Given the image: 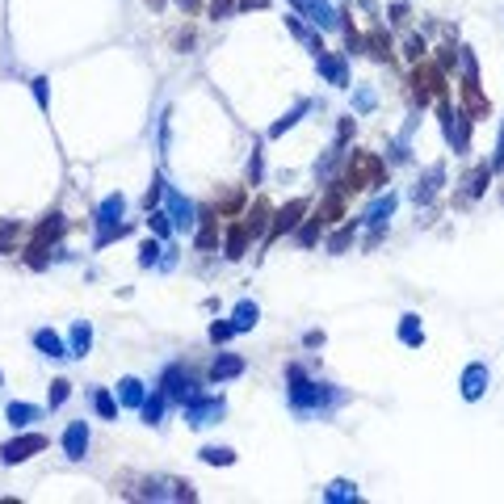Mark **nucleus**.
Segmentation results:
<instances>
[{"mask_svg":"<svg viewBox=\"0 0 504 504\" xmlns=\"http://www.w3.org/2000/svg\"><path fill=\"white\" fill-rule=\"evenodd\" d=\"M160 391H164L168 400H177V404H189L193 395H202V391H198V382H193V378H189L181 366H168V370H164V378H160Z\"/></svg>","mask_w":504,"mask_h":504,"instance_id":"nucleus-6","label":"nucleus"},{"mask_svg":"<svg viewBox=\"0 0 504 504\" xmlns=\"http://www.w3.org/2000/svg\"><path fill=\"white\" fill-rule=\"evenodd\" d=\"M235 374H244V358H235V353H219L215 358V366H210V382H227Z\"/></svg>","mask_w":504,"mask_h":504,"instance_id":"nucleus-12","label":"nucleus"},{"mask_svg":"<svg viewBox=\"0 0 504 504\" xmlns=\"http://www.w3.org/2000/svg\"><path fill=\"white\" fill-rule=\"evenodd\" d=\"M316 63H320V76H328V85H336V89H345V85H349V68H345V59H341V55H328V50H320V55H316Z\"/></svg>","mask_w":504,"mask_h":504,"instance_id":"nucleus-10","label":"nucleus"},{"mask_svg":"<svg viewBox=\"0 0 504 504\" xmlns=\"http://www.w3.org/2000/svg\"><path fill=\"white\" fill-rule=\"evenodd\" d=\"M483 181H488V164H483V168H475V173L466 177V198H475V193L483 189Z\"/></svg>","mask_w":504,"mask_h":504,"instance_id":"nucleus-33","label":"nucleus"},{"mask_svg":"<svg viewBox=\"0 0 504 504\" xmlns=\"http://www.w3.org/2000/svg\"><path fill=\"white\" fill-rule=\"evenodd\" d=\"M122 215H127V198L122 193H109L97 206V248L109 244V240H118V235H127V223H118Z\"/></svg>","mask_w":504,"mask_h":504,"instance_id":"nucleus-1","label":"nucleus"},{"mask_svg":"<svg viewBox=\"0 0 504 504\" xmlns=\"http://www.w3.org/2000/svg\"><path fill=\"white\" fill-rule=\"evenodd\" d=\"M38 450H46V437H43V433H21V437H13V441H4V446H0V462H4V466H17V462L34 459Z\"/></svg>","mask_w":504,"mask_h":504,"instance_id":"nucleus-3","label":"nucleus"},{"mask_svg":"<svg viewBox=\"0 0 504 504\" xmlns=\"http://www.w3.org/2000/svg\"><path fill=\"white\" fill-rule=\"evenodd\" d=\"M488 378H492L488 366H479V362L466 366V370H462V395H466V400H479V395L488 391Z\"/></svg>","mask_w":504,"mask_h":504,"instance_id":"nucleus-11","label":"nucleus"},{"mask_svg":"<svg viewBox=\"0 0 504 504\" xmlns=\"http://www.w3.org/2000/svg\"><path fill=\"white\" fill-rule=\"evenodd\" d=\"M223 416V400L219 395H193L189 404H185V420L193 424V429H206V424H215Z\"/></svg>","mask_w":504,"mask_h":504,"instance_id":"nucleus-5","label":"nucleus"},{"mask_svg":"<svg viewBox=\"0 0 504 504\" xmlns=\"http://www.w3.org/2000/svg\"><path fill=\"white\" fill-rule=\"evenodd\" d=\"M63 454L72 462H80L89 454V424H85V420H72V424L63 429Z\"/></svg>","mask_w":504,"mask_h":504,"instance_id":"nucleus-7","label":"nucleus"},{"mask_svg":"<svg viewBox=\"0 0 504 504\" xmlns=\"http://www.w3.org/2000/svg\"><path fill=\"white\" fill-rule=\"evenodd\" d=\"M235 0H210V17H231Z\"/></svg>","mask_w":504,"mask_h":504,"instance_id":"nucleus-37","label":"nucleus"},{"mask_svg":"<svg viewBox=\"0 0 504 504\" xmlns=\"http://www.w3.org/2000/svg\"><path fill=\"white\" fill-rule=\"evenodd\" d=\"M248 235H252V231H248V223H235V227H231V235H227V257H231V261H240V257H244Z\"/></svg>","mask_w":504,"mask_h":504,"instance_id":"nucleus-21","label":"nucleus"},{"mask_svg":"<svg viewBox=\"0 0 504 504\" xmlns=\"http://www.w3.org/2000/svg\"><path fill=\"white\" fill-rule=\"evenodd\" d=\"M370 105H374V92H358V109H370Z\"/></svg>","mask_w":504,"mask_h":504,"instance_id":"nucleus-40","label":"nucleus"},{"mask_svg":"<svg viewBox=\"0 0 504 504\" xmlns=\"http://www.w3.org/2000/svg\"><path fill=\"white\" fill-rule=\"evenodd\" d=\"M400 341H404V345H424V328H420V320H416V316H404V320H400Z\"/></svg>","mask_w":504,"mask_h":504,"instance_id":"nucleus-23","label":"nucleus"},{"mask_svg":"<svg viewBox=\"0 0 504 504\" xmlns=\"http://www.w3.org/2000/svg\"><path fill=\"white\" fill-rule=\"evenodd\" d=\"M353 231H358V223H349V227H341V231H336V235H332V240H328V248H332V252H345V248L353 244Z\"/></svg>","mask_w":504,"mask_h":504,"instance_id":"nucleus-31","label":"nucleus"},{"mask_svg":"<svg viewBox=\"0 0 504 504\" xmlns=\"http://www.w3.org/2000/svg\"><path fill=\"white\" fill-rule=\"evenodd\" d=\"M202 462H210V466H231V462H235V454H231V450H223V446H206V450H202Z\"/></svg>","mask_w":504,"mask_h":504,"instance_id":"nucleus-29","label":"nucleus"},{"mask_svg":"<svg viewBox=\"0 0 504 504\" xmlns=\"http://www.w3.org/2000/svg\"><path fill=\"white\" fill-rule=\"evenodd\" d=\"M231 332H235L231 323H210V341H215V345H223V341H231Z\"/></svg>","mask_w":504,"mask_h":504,"instance_id":"nucleus-36","label":"nucleus"},{"mask_svg":"<svg viewBox=\"0 0 504 504\" xmlns=\"http://www.w3.org/2000/svg\"><path fill=\"white\" fill-rule=\"evenodd\" d=\"M156 261H160V244H156V240H147V244L139 248V265H156Z\"/></svg>","mask_w":504,"mask_h":504,"instance_id":"nucleus-34","label":"nucleus"},{"mask_svg":"<svg viewBox=\"0 0 504 504\" xmlns=\"http://www.w3.org/2000/svg\"><path fill=\"white\" fill-rule=\"evenodd\" d=\"M316 215H320L323 223H336V219L345 215V193H328V198L320 202V210H316Z\"/></svg>","mask_w":504,"mask_h":504,"instance_id":"nucleus-22","label":"nucleus"},{"mask_svg":"<svg viewBox=\"0 0 504 504\" xmlns=\"http://www.w3.org/2000/svg\"><path fill=\"white\" fill-rule=\"evenodd\" d=\"M378 185H382V160L370 156V151H353V164H349L345 189H378Z\"/></svg>","mask_w":504,"mask_h":504,"instance_id":"nucleus-2","label":"nucleus"},{"mask_svg":"<svg viewBox=\"0 0 504 504\" xmlns=\"http://www.w3.org/2000/svg\"><path fill=\"white\" fill-rule=\"evenodd\" d=\"M30 85H34V97H38V105L46 109V80H30Z\"/></svg>","mask_w":504,"mask_h":504,"instance_id":"nucleus-38","label":"nucleus"},{"mask_svg":"<svg viewBox=\"0 0 504 504\" xmlns=\"http://www.w3.org/2000/svg\"><path fill=\"white\" fill-rule=\"evenodd\" d=\"M257 320H261V307H257L252 299L235 303V311H231V328H235V332H248V328H257Z\"/></svg>","mask_w":504,"mask_h":504,"instance_id":"nucleus-13","label":"nucleus"},{"mask_svg":"<svg viewBox=\"0 0 504 504\" xmlns=\"http://www.w3.org/2000/svg\"><path fill=\"white\" fill-rule=\"evenodd\" d=\"M323 500H358V488H353V483H345V479H341V483H332V488H328V492H323Z\"/></svg>","mask_w":504,"mask_h":504,"instance_id":"nucleus-30","label":"nucleus"},{"mask_svg":"<svg viewBox=\"0 0 504 504\" xmlns=\"http://www.w3.org/2000/svg\"><path fill=\"white\" fill-rule=\"evenodd\" d=\"M168 219H173V231H189L198 219H193V202L181 198L177 189H168Z\"/></svg>","mask_w":504,"mask_h":504,"instance_id":"nucleus-9","label":"nucleus"},{"mask_svg":"<svg viewBox=\"0 0 504 504\" xmlns=\"http://www.w3.org/2000/svg\"><path fill=\"white\" fill-rule=\"evenodd\" d=\"M265 219H269V206H265V202H257V206L248 210V219H244V223H248V231H252V235H261V231H265Z\"/></svg>","mask_w":504,"mask_h":504,"instance_id":"nucleus-28","label":"nucleus"},{"mask_svg":"<svg viewBox=\"0 0 504 504\" xmlns=\"http://www.w3.org/2000/svg\"><path fill=\"white\" fill-rule=\"evenodd\" d=\"M92 408H97V416H105V420H114V416H118V404H114V395H109V391H101V387L92 391Z\"/></svg>","mask_w":504,"mask_h":504,"instance_id":"nucleus-25","label":"nucleus"},{"mask_svg":"<svg viewBox=\"0 0 504 504\" xmlns=\"http://www.w3.org/2000/svg\"><path fill=\"white\" fill-rule=\"evenodd\" d=\"M408 55H412V59H420V55H424V43H420V38H408Z\"/></svg>","mask_w":504,"mask_h":504,"instance_id":"nucleus-39","label":"nucleus"},{"mask_svg":"<svg viewBox=\"0 0 504 504\" xmlns=\"http://www.w3.org/2000/svg\"><path fill=\"white\" fill-rule=\"evenodd\" d=\"M17 235H21V227H17V223H0V257L17 244Z\"/></svg>","mask_w":504,"mask_h":504,"instance_id":"nucleus-32","label":"nucleus"},{"mask_svg":"<svg viewBox=\"0 0 504 504\" xmlns=\"http://www.w3.org/2000/svg\"><path fill=\"white\" fill-rule=\"evenodd\" d=\"M185 9H189V13H193V9H198V0H181Z\"/></svg>","mask_w":504,"mask_h":504,"instance_id":"nucleus-41","label":"nucleus"},{"mask_svg":"<svg viewBox=\"0 0 504 504\" xmlns=\"http://www.w3.org/2000/svg\"><path fill=\"white\" fill-rule=\"evenodd\" d=\"M68 395H72V382H68V378H55V382H50V400H46V404H50V412H55V408H63V404H68Z\"/></svg>","mask_w":504,"mask_h":504,"instance_id":"nucleus-27","label":"nucleus"},{"mask_svg":"<svg viewBox=\"0 0 504 504\" xmlns=\"http://www.w3.org/2000/svg\"><path fill=\"white\" fill-rule=\"evenodd\" d=\"M370 50H374V55H378V59H391V43H387V38H382V34H378V30H374V34H370Z\"/></svg>","mask_w":504,"mask_h":504,"instance_id":"nucleus-35","label":"nucleus"},{"mask_svg":"<svg viewBox=\"0 0 504 504\" xmlns=\"http://www.w3.org/2000/svg\"><path fill=\"white\" fill-rule=\"evenodd\" d=\"M412 92H416V101H420V105H424V101H433V97L441 92V68H416Z\"/></svg>","mask_w":504,"mask_h":504,"instance_id":"nucleus-8","label":"nucleus"},{"mask_svg":"<svg viewBox=\"0 0 504 504\" xmlns=\"http://www.w3.org/2000/svg\"><path fill=\"white\" fill-rule=\"evenodd\" d=\"M0 387H4V374H0Z\"/></svg>","mask_w":504,"mask_h":504,"instance_id":"nucleus-42","label":"nucleus"},{"mask_svg":"<svg viewBox=\"0 0 504 504\" xmlns=\"http://www.w3.org/2000/svg\"><path fill=\"white\" fill-rule=\"evenodd\" d=\"M164 400H168L164 391H156L151 400H143V420H147V424H160V416H164Z\"/></svg>","mask_w":504,"mask_h":504,"instance_id":"nucleus-26","label":"nucleus"},{"mask_svg":"<svg viewBox=\"0 0 504 504\" xmlns=\"http://www.w3.org/2000/svg\"><path fill=\"white\" fill-rule=\"evenodd\" d=\"M299 215H307V202H290L286 210H277L274 227H269V235H282V231H290L294 223H299Z\"/></svg>","mask_w":504,"mask_h":504,"instance_id":"nucleus-15","label":"nucleus"},{"mask_svg":"<svg viewBox=\"0 0 504 504\" xmlns=\"http://www.w3.org/2000/svg\"><path fill=\"white\" fill-rule=\"evenodd\" d=\"M307 109H311V105H307V101H299V105H294V109H290V114H286V118H282V122H274V127H269V135H286V131H290V127H294V122H299V118H303V114H307Z\"/></svg>","mask_w":504,"mask_h":504,"instance_id":"nucleus-24","label":"nucleus"},{"mask_svg":"<svg viewBox=\"0 0 504 504\" xmlns=\"http://www.w3.org/2000/svg\"><path fill=\"white\" fill-rule=\"evenodd\" d=\"M63 235V215H46L43 223L34 227V235H30V265H43V252H46V244H55Z\"/></svg>","mask_w":504,"mask_h":504,"instance_id":"nucleus-4","label":"nucleus"},{"mask_svg":"<svg viewBox=\"0 0 504 504\" xmlns=\"http://www.w3.org/2000/svg\"><path fill=\"white\" fill-rule=\"evenodd\" d=\"M118 400H122L127 408H143V382H139V378H122V382H118Z\"/></svg>","mask_w":504,"mask_h":504,"instance_id":"nucleus-19","label":"nucleus"},{"mask_svg":"<svg viewBox=\"0 0 504 504\" xmlns=\"http://www.w3.org/2000/svg\"><path fill=\"white\" fill-rule=\"evenodd\" d=\"M34 345H38V353H46V358H68V349H63V341L50 332V328H43V332H34Z\"/></svg>","mask_w":504,"mask_h":504,"instance_id":"nucleus-17","label":"nucleus"},{"mask_svg":"<svg viewBox=\"0 0 504 504\" xmlns=\"http://www.w3.org/2000/svg\"><path fill=\"white\" fill-rule=\"evenodd\" d=\"M391 215H395V193H387V198H378V202L370 206V210H366V223H370L374 231H382Z\"/></svg>","mask_w":504,"mask_h":504,"instance_id":"nucleus-14","label":"nucleus"},{"mask_svg":"<svg viewBox=\"0 0 504 504\" xmlns=\"http://www.w3.org/2000/svg\"><path fill=\"white\" fill-rule=\"evenodd\" d=\"M303 9L311 13V21H316V26H323V30H332V26H336V13H332V4H328V0H303Z\"/></svg>","mask_w":504,"mask_h":504,"instance_id":"nucleus-18","label":"nucleus"},{"mask_svg":"<svg viewBox=\"0 0 504 504\" xmlns=\"http://www.w3.org/2000/svg\"><path fill=\"white\" fill-rule=\"evenodd\" d=\"M89 345H92V328L85 320H76L72 323V349H68V358H85Z\"/></svg>","mask_w":504,"mask_h":504,"instance_id":"nucleus-16","label":"nucleus"},{"mask_svg":"<svg viewBox=\"0 0 504 504\" xmlns=\"http://www.w3.org/2000/svg\"><path fill=\"white\" fill-rule=\"evenodd\" d=\"M4 416H9V424H13V429H26L30 420H38V408H34V404H9V408H4Z\"/></svg>","mask_w":504,"mask_h":504,"instance_id":"nucleus-20","label":"nucleus"}]
</instances>
